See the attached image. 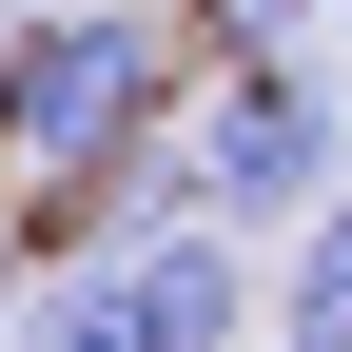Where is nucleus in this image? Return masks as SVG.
I'll return each instance as SVG.
<instances>
[{"mask_svg": "<svg viewBox=\"0 0 352 352\" xmlns=\"http://www.w3.org/2000/svg\"><path fill=\"white\" fill-rule=\"evenodd\" d=\"M157 118H176V59H157V20H118V0H59V20L0 39V196H59V176L138 157Z\"/></svg>", "mask_w": 352, "mask_h": 352, "instance_id": "1", "label": "nucleus"}, {"mask_svg": "<svg viewBox=\"0 0 352 352\" xmlns=\"http://www.w3.org/2000/svg\"><path fill=\"white\" fill-rule=\"evenodd\" d=\"M333 78L314 59H215V98H196V138H176V176H196V215L215 235H274V215H314L333 196Z\"/></svg>", "mask_w": 352, "mask_h": 352, "instance_id": "2", "label": "nucleus"}, {"mask_svg": "<svg viewBox=\"0 0 352 352\" xmlns=\"http://www.w3.org/2000/svg\"><path fill=\"white\" fill-rule=\"evenodd\" d=\"M118 294H138V333H157V352H254V294H235V235H215V215L118 235Z\"/></svg>", "mask_w": 352, "mask_h": 352, "instance_id": "3", "label": "nucleus"}, {"mask_svg": "<svg viewBox=\"0 0 352 352\" xmlns=\"http://www.w3.org/2000/svg\"><path fill=\"white\" fill-rule=\"evenodd\" d=\"M274 352H352V176L314 196V235H294V294H274Z\"/></svg>", "mask_w": 352, "mask_h": 352, "instance_id": "4", "label": "nucleus"}, {"mask_svg": "<svg viewBox=\"0 0 352 352\" xmlns=\"http://www.w3.org/2000/svg\"><path fill=\"white\" fill-rule=\"evenodd\" d=\"M20 352H157V333H138V294H118V254H78V274H39Z\"/></svg>", "mask_w": 352, "mask_h": 352, "instance_id": "5", "label": "nucleus"}, {"mask_svg": "<svg viewBox=\"0 0 352 352\" xmlns=\"http://www.w3.org/2000/svg\"><path fill=\"white\" fill-rule=\"evenodd\" d=\"M294 20H314V0H196V39H215V59H294Z\"/></svg>", "mask_w": 352, "mask_h": 352, "instance_id": "6", "label": "nucleus"}, {"mask_svg": "<svg viewBox=\"0 0 352 352\" xmlns=\"http://www.w3.org/2000/svg\"><path fill=\"white\" fill-rule=\"evenodd\" d=\"M20 294H39V274H20V215H0V314H20Z\"/></svg>", "mask_w": 352, "mask_h": 352, "instance_id": "7", "label": "nucleus"}]
</instances>
